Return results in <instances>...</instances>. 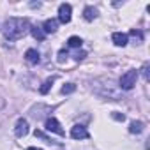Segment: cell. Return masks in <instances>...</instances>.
I'll use <instances>...</instances> for the list:
<instances>
[{
    "label": "cell",
    "mask_w": 150,
    "mask_h": 150,
    "mask_svg": "<svg viewBox=\"0 0 150 150\" xmlns=\"http://www.w3.org/2000/svg\"><path fill=\"white\" fill-rule=\"evenodd\" d=\"M2 32H4L6 39L18 41L30 32V21L27 18H9L2 27Z\"/></svg>",
    "instance_id": "6da1fadb"
},
{
    "label": "cell",
    "mask_w": 150,
    "mask_h": 150,
    "mask_svg": "<svg viewBox=\"0 0 150 150\" xmlns=\"http://www.w3.org/2000/svg\"><path fill=\"white\" fill-rule=\"evenodd\" d=\"M94 90L101 97H106V99H111V101L120 99V90L117 88V85L111 80H97L96 85H94Z\"/></svg>",
    "instance_id": "7a4b0ae2"
},
{
    "label": "cell",
    "mask_w": 150,
    "mask_h": 150,
    "mask_svg": "<svg viewBox=\"0 0 150 150\" xmlns=\"http://www.w3.org/2000/svg\"><path fill=\"white\" fill-rule=\"evenodd\" d=\"M136 81H138V71L136 69H131V71H127V72H124L122 74V78H120V88L122 90H131L134 85H136Z\"/></svg>",
    "instance_id": "3957f363"
},
{
    "label": "cell",
    "mask_w": 150,
    "mask_h": 150,
    "mask_svg": "<svg viewBox=\"0 0 150 150\" xmlns=\"http://www.w3.org/2000/svg\"><path fill=\"white\" fill-rule=\"evenodd\" d=\"M71 13H72V7L69 4H60L58 7V21L60 23H69L71 21Z\"/></svg>",
    "instance_id": "277c9868"
},
{
    "label": "cell",
    "mask_w": 150,
    "mask_h": 150,
    "mask_svg": "<svg viewBox=\"0 0 150 150\" xmlns=\"http://www.w3.org/2000/svg\"><path fill=\"white\" fill-rule=\"evenodd\" d=\"M46 131H50V132H55V134H58V136H64L65 132H64V129H62V125L58 124V120L57 118H46Z\"/></svg>",
    "instance_id": "5b68a950"
},
{
    "label": "cell",
    "mask_w": 150,
    "mask_h": 150,
    "mask_svg": "<svg viewBox=\"0 0 150 150\" xmlns=\"http://www.w3.org/2000/svg\"><path fill=\"white\" fill-rule=\"evenodd\" d=\"M90 134H88V131H87V127H83V125H80V124H76L72 129H71V138L72 139H85V138H88Z\"/></svg>",
    "instance_id": "8992f818"
},
{
    "label": "cell",
    "mask_w": 150,
    "mask_h": 150,
    "mask_svg": "<svg viewBox=\"0 0 150 150\" xmlns=\"http://www.w3.org/2000/svg\"><path fill=\"white\" fill-rule=\"evenodd\" d=\"M14 134H16L18 138H25V136L28 134V122H27L25 118H20V120L16 122V127H14Z\"/></svg>",
    "instance_id": "52a82bcc"
},
{
    "label": "cell",
    "mask_w": 150,
    "mask_h": 150,
    "mask_svg": "<svg viewBox=\"0 0 150 150\" xmlns=\"http://www.w3.org/2000/svg\"><path fill=\"white\" fill-rule=\"evenodd\" d=\"M111 39H113V44L115 46H127V42H129V35L127 34H122V32H115L113 35H111Z\"/></svg>",
    "instance_id": "ba28073f"
},
{
    "label": "cell",
    "mask_w": 150,
    "mask_h": 150,
    "mask_svg": "<svg viewBox=\"0 0 150 150\" xmlns=\"http://www.w3.org/2000/svg\"><path fill=\"white\" fill-rule=\"evenodd\" d=\"M25 60H27L28 64H39V60H41L39 51H37V50H34V48L27 50V53H25Z\"/></svg>",
    "instance_id": "9c48e42d"
},
{
    "label": "cell",
    "mask_w": 150,
    "mask_h": 150,
    "mask_svg": "<svg viewBox=\"0 0 150 150\" xmlns=\"http://www.w3.org/2000/svg\"><path fill=\"white\" fill-rule=\"evenodd\" d=\"M57 28H58V20H53V18H50V20H46L44 21V34H53V32H57Z\"/></svg>",
    "instance_id": "30bf717a"
},
{
    "label": "cell",
    "mask_w": 150,
    "mask_h": 150,
    "mask_svg": "<svg viewBox=\"0 0 150 150\" xmlns=\"http://www.w3.org/2000/svg\"><path fill=\"white\" fill-rule=\"evenodd\" d=\"M97 14H99V11H97L96 7H92V6H87L85 11H83V18H85L87 21H94V20L97 18Z\"/></svg>",
    "instance_id": "8fae6325"
},
{
    "label": "cell",
    "mask_w": 150,
    "mask_h": 150,
    "mask_svg": "<svg viewBox=\"0 0 150 150\" xmlns=\"http://www.w3.org/2000/svg\"><path fill=\"white\" fill-rule=\"evenodd\" d=\"M30 32H32V35L37 39V41H44L46 39V34H44V30H42V27H30Z\"/></svg>",
    "instance_id": "7c38bea8"
},
{
    "label": "cell",
    "mask_w": 150,
    "mask_h": 150,
    "mask_svg": "<svg viewBox=\"0 0 150 150\" xmlns=\"http://www.w3.org/2000/svg\"><path fill=\"white\" fill-rule=\"evenodd\" d=\"M141 131H143V122H139V120L131 122V125H129V132H132V134H139Z\"/></svg>",
    "instance_id": "4fadbf2b"
},
{
    "label": "cell",
    "mask_w": 150,
    "mask_h": 150,
    "mask_svg": "<svg viewBox=\"0 0 150 150\" xmlns=\"http://www.w3.org/2000/svg\"><path fill=\"white\" fill-rule=\"evenodd\" d=\"M81 44H83L81 37L72 35V37H69V39H67V46H69V48H81Z\"/></svg>",
    "instance_id": "5bb4252c"
},
{
    "label": "cell",
    "mask_w": 150,
    "mask_h": 150,
    "mask_svg": "<svg viewBox=\"0 0 150 150\" xmlns=\"http://www.w3.org/2000/svg\"><path fill=\"white\" fill-rule=\"evenodd\" d=\"M53 81H55V76H53V78H48V80H46V81L42 83V87L39 88V92H41L42 96H46V94L50 92V88H51V85H53Z\"/></svg>",
    "instance_id": "9a60e30c"
},
{
    "label": "cell",
    "mask_w": 150,
    "mask_h": 150,
    "mask_svg": "<svg viewBox=\"0 0 150 150\" xmlns=\"http://www.w3.org/2000/svg\"><path fill=\"white\" fill-rule=\"evenodd\" d=\"M129 35L136 41V44H139V42H143V32L141 30H136V28H132L131 32H129Z\"/></svg>",
    "instance_id": "2e32d148"
},
{
    "label": "cell",
    "mask_w": 150,
    "mask_h": 150,
    "mask_svg": "<svg viewBox=\"0 0 150 150\" xmlns=\"http://www.w3.org/2000/svg\"><path fill=\"white\" fill-rule=\"evenodd\" d=\"M74 90H76V85H74V83H65V85L62 87V90H60V92H62L64 96H67V94H72Z\"/></svg>",
    "instance_id": "e0dca14e"
},
{
    "label": "cell",
    "mask_w": 150,
    "mask_h": 150,
    "mask_svg": "<svg viewBox=\"0 0 150 150\" xmlns=\"http://www.w3.org/2000/svg\"><path fill=\"white\" fill-rule=\"evenodd\" d=\"M65 58H67V51H65V50H60V51H58V57H57L58 64H64V62H65Z\"/></svg>",
    "instance_id": "ac0fdd59"
},
{
    "label": "cell",
    "mask_w": 150,
    "mask_h": 150,
    "mask_svg": "<svg viewBox=\"0 0 150 150\" xmlns=\"http://www.w3.org/2000/svg\"><path fill=\"white\" fill-rule=\"evenodd\" d=\"M111 117H113L115 120H118V122H124V120H125V117H124L122 113H118V111H113V113H111Z\"/></svg>",
    "instance_id": "d6986e66"
},
{
    "label": "cell",
    "mask_w": 150,
    "mask_h": 150,
    "mask_svg": "<svg viewBox=\"0 0 150 150\" xmlns=\"http://www.w3.org/2000/svg\"><path fill=\"white\" fill-rule=\"evenodd\" d=\"M141 71H143V78H145V81H148V80H150V76H148V64H145Z\"/></svg>",
    "instance_id": "ffe728a7"
},
{
    "label": "cell",
    "mask_w": 150,
    "mask_h": 150,
    "mask_svg": "<svg viewBox=\"0 0 150 150\" xmlns=\"http://www.w3.org/2000/svg\"><path fill=\"white\" fill-rule=\"evenodd\" d=\"M85 55H87L85 51H78L76 55H74V60H76V62H80V60H83V58H85Z\"/></svg>",
    "instance_id": "44dd1931"
},
{
    "label": "cell",
    "mask_w": 150,
    "mask_h": 150,
    "mask_svg": "<svg viewBox=\"0 0 150 150\" xmlns=\"http://www.w3.org/2000/svg\"><path fill=\"white\" fill-rule=\"evenodd\" d=\"M4 106H6V101H4V99H2V97H0V110H2V108H4Z\"/></svg>",
    "instance_id": "7402d4cb"
},
{
    "label": "cell",
    "mask_w": 150,
    "mask_h": 150,
    "mask_svg": "<svg viewBox=\"0 0 150 150\" xmlns=\"http://www.w3.org/2000/svg\"><path fill=\"white\" fill-rule=\"evenodd\" d=\"M27 150H41V148H35V146H30V148H27Z\"/></svg>",
    "instance_id": "603a6c76"
}]
</instances>
